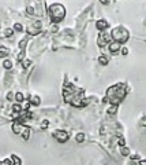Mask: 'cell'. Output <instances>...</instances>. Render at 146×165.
I'll use <instances>...</instances> for the list:
<instances>
[{"instance_id":"e575fe53","label":"cell","mask_w":146,"mask_h":165,"mask_svg":"<svg viewBox=\"0 0 146 165\" xmlns=\"http://www.w3.org/2000/svg\"><path fill=\"white\" fill-rule=\"evenodd\" d=\"M139 165H146V160H141V161H139Z\"/></svg>"},{"instance_id":"ba28073f","label":"cell","mask_w":146,"mask_h":165,"mask_svg":"<svg viewBox=\"0 0 146 165\" xmlns=\"http://www.w3.org/2000/svg\"><path fill=\"white\" fill-rule=\"evenodd\" d=\"M26 128H28V127H25L23 122H22V120L15 121V122L12 124V132L16 133V135H18V133H19V135H22V133H23V131Z\"/></svg>"},{"instance_id":"d4e9b609","label":"cell","mask_w":146,"mask_h":165,"mask_svg":"<svg viewBox=\"0 0 146 165\" xmlns=\"http://www.w3.org/2000/svg\"><path fill=\"white\" fill-rule=\"evenodd\" d=\"M14 29H15L16 32H22V30H23V26H22L21 24H15L14 25Z\"/></svg>"},{"instance_id":"3957f363","label":"cell","mask_w":146,"mask_h":165,"mask_svg":"<svg viewBox=\"0 0 146 165\" xmlns=\"http://www.w3.org/2000/svg\"><path fill=\"white\" fill-rule=\"evenodd\" d=\"M48 15H49L51 22L57 24V22L64 19V17H66V8H64L63 4L53 3L51 6H48Z\"/></svg>"},{"instance_id":"9c48e42d","label":"cell","mask_w":146,"mask_h":165,"mask_svg":"<svg viewBox=\"0 0 146 165\" xmlns=\"http://www.w3.org/2000/svg\"><path fill=\"white\" fill-rule=\"evenodd\" d=\"M108 48H109L111 54H116V53H119V50H122V47H120V43L112 40L109 43V45H108Z\"/></svg>"},{"instance_id":"44dd1931","label":"cell","mask_w":146,"mask_h":165,"mask_svg":"<svg viewBox=\"0 0 146 165\" xmlns=\"http://www.w3.org/2000/svg\"><path fill=\"white\" fill-rule=\"evenodd\" d=\"M12 110H14V113H21L22 112V106L21 105H14L12 106Z\"/></svg>"},{"instance_id":"4dcf8cb0","label":"cell","mask_w":146,"mask_h":165,"mask_svg":"<svg viewBox=\"0 0 146 165\" xmlns=\"http://www.w3.org/2000/svg\"><path fill=\"white\" fill-rule=\"evenodd\" d=\"M26 11H28V14H33V12H34V10H33V7L28 6V7H26Z\"/></svg>"},{"instance_id":"83f0119b","label":"cell","mask_w":146,"mask_h":165,"mask_svg":"<svg viewBox=\"0 0 146 165\" xmlns=\"http://www.w3.org/2000/svg\"><path fill=\"white\" fill-rule=\"evenodd\" d=\"M0 54H1V55H7L8 50L6 48V47H0Z\"/></svg>"},{"instance_id":"603a6c76","label":"cell","mask_w":146,"mask_h":165,"mask_svg":"<svg viewBox=\"0 0 146 165\" xmlns=\"http://www.w3.org/2000/svg\"><path fill=\"white\" fill-rule=\"evenodd\" d=\"M3 66H4L6 69H11V68H12L11 61H4V62H3Z\"/></svg>"},{"instance_id":"52a82bcc","label":"cell","mask_w":146,"mask_h":165,"mask_svg":"<svg viewBox=\"0 0 146 165\" xmlns=\"http://www.w3.org/2000/svg\"><path fill=\"white\" fill-rule=\"evenodd\" d=\"M53 138L60 143H64L68 141V133L63 129H56V131H53Z\"/></svg>"},{"instance_id":"f1b7e54d","label":"cell","mask_w":146,"mask_h":165,"mask_svg":"<svg viewBox=\"0 0 146 165\" xmlns=\"http://www.w3.org/2000/svg\"><path fill=\"white\" fill-rule=\"evenodd\" d=\"M124 143H126V142H124V138L119 136V146H120V147H123V146H124Z\"/></svg>"},{"instance_id":"9a60e30c","label":"cell","mask_w":146,"mask_h":165,"mask_svg":"<svg viewBox=\"0 0 146 165\" xmlns=\"http://www.w3.org/2000/svg\"><path fill=\"white\" fill-rule=\"evenodd\" d=\"M99 62H100V63H101V65H108V63H109V59H108L107 56L101 55V56H100V58H99Z\"/></svg>"},{"instance_id":"cb8c5ba5","label":"cell","mask_w":146,"mask_h":165,"mask_svg":"<svg viewBox=\"0 0 146 165\" xmlns=\"http://www.w3.org/2000/svg\"><path fill=\"white\" fill-rule=\"evenodd\" d=\"M16 58H18V62H22V61L25 59V51H21V53L18 54V56H16Z\"/></svg>"},{"instance_id":"4fadbf2b","label":"cell","mask_w":146,"mask_h":165,"mask_svg":"<svg viewBox=\"0 0 146 165\" xmlns=\"http://www.w3.org/2000/svg\"><path fill=\"white\" fill-rule=\"evenodd\" d=\"M30 133H32V131H30V128H26L23 131V133H22V138H23L25 141H29V138H30Z\"/></svg>"},{"instance_id":"5bb4252c","label":"cell","mask_w":146,"mask_h":165,"mask_svg":"<svg viewBox=\"0 0 146 165\" xmlns=\"http://www.w3.org/2000/svg\"><path fill=\"white\" fill-rule=\"evenodd\" d=\"M11 160H12V162H14V165H21L22 164V160H21L18 156H15V154L11 156Z\"/></svg>"},{"instance_id":"d6a6232c","label":"cell","mask_w":146,"mask_h":165,"mask_svg":"<svg viewBox=\"0 0 146 165\" xmlns=\"http://www.w3.org/2000/svg\"><path fill=\"white\" fill-rule=\"evenodd\" d=\"M7 99L10 101V99H12V92H8L7 94Z\"/></svg>"},{"instance_id":"8992f818","label":"cell","mask_w":146,"mask_h":165,"mask_svg":"<svg viewBox=\"0 0 146 165\" xmlns=\"http://www.w3.org/2000/svg\"><path fill=\"white\" fill-rule=\"evenodd\" d=\"M41 28H43L41 21H36V22H33V24L28 28V33L30 36H37V35L41 33Z\"/></svg>"},{"instance_id":"d6986e66","label":"cell","mask_w":146,"mask_h":165,"mask_svg":"<svg viewBox=\"0 0 146 165\" xmlns=\"http://www.w3.org/2000/svg\"><path fill=\"white\" fill-rule=\"evenodd\" d=\"M120 153H122V156H128L130 154V149L126 147V146H123L122 149H120Z\"/></svg>"},{"instance_id":"836d02e7","label":"cell","mask_w":146,"mask_h":165,"mask_svg":"<svg viewBox=\"0 0 146 165\" xmlns=\"http://www.w3.org/2000/svg\"><path fill=\"white\" fill-rule=\"evenodd\" d=\"M52 32H57V26H56V25L52 26Z\"/></svg>"},{"instance_id":"6da1fadb","label":"cell","mask_w":146,"mask_h":165,"mask_svg":"<svg viewBox=\"0 0 146 165\" xmlns=\"http://www.w3.org/2000/svg\"><path fill=\"white\" fill-rule=\"evenodd\" d=\"M62 92H63L64 102L67 105L75 106V107H82V106L87 105V99L85 98V89L75 87L70 81H67V83L63 84Z\"/></svg>"},{"instance_id":"484cf974","label":"cell","mask_w":146,"mask_h":165,"mask_svg":"<svg viewBox=\"0 0 146 165\" xmlns=\"http://www.w3.org/2000/svg\"><path fill=\"white\" fill-rule=\"evenodd\" d=\"M116 110H118V106H112V107H109V109H108V114H113Z\"/></svg>"},{"instance_id":"30bf717a","label":"cell","mask_w":146,"mask_h":165,"mask_svg":"<svg viewBox=\"0 0 146 165\" xmlns=\"http://www.w3.org/2000/svg\"><path fill=\"white\" fill-rule=\"evenodd\" d=\"M108 26H109V24H108L105 19H99L97 22H96V28L99 29L100 32H104V30H105Z\"/></svg>"},{"instance_id":"f546056e","label":"cell","mask_w":146,"mask_h":165,"mask_svg":"<svg viewBox=\"0 0 146 165\" xmlns=\"http://www.w3.org/2000/svg\"><path fill=\"white\" fill-rule=\"evenodd\" d=\"M131 158H133V160H134V161H141V158H139V156L138 154H133V156H131Z\"/></svg>"},{"instance_id":"7c38bea8","label":"cell","mask_w":146,"mask_h":165,"mask_svg":"<svg viewBox=\"0 0 146 165\" xmlns=\"http://www.w3.org/2000/svg\"><path fill=\"white\" fill-rule=\"evenodd\" d=\"M28 41H29L28 37H23V39H22V40L19 41V50H21V51H25L23 48H25V45L28 44Z\"/></svg>"},{"instance_id":"ffe728a7","label":"cell","mask_w":146,"mask_h":165,"mask_svg":"<svg viewBox=\"0 0 146 165\" xmlns=\"http://www.w3.org/2000/svg\"><path fill=\"white\" fill-rule=\"evenodd\" d=\"M30 65H32V61L30 59H23L22 61V66H23V69H28Z\"/></svg>"},{"instance_id":"1f68e13d","label":"cell","mask_w":146,"mask_h":165,"mask_svg":"<svg viewBox=\"0 0 146 165\" xmlns=\"http://www.w3.org/2000/svg\"><path fill=\"white\" fill-rule=\"evenodd\" d=\"M122 54H123V55H127V54H128V48H127V47H123V48H122Z\"/></svg>"},{"instance_id":"7a4b0ae2","label":"cell","mask_w":146,"mask_h":165,"mask_svg":"<svg viewBox=\"0 0 146 165\" xmlns=\"http://www.w3.org/2000/svg\"><path fill=\"white\" fill-rule=\"evenodd\" d=\"M127 95V85L123 83H118V84L112 85L107 89V97L103 99L104 103L109 102L112 106H119L122 103V101Z\"/></svg>"},{"instance_id":"4316f807","label":"cell","mask_w":146,"mask_h":165,"mask_svg":"<svg viewBox=\"0 0 146 165\" xmlns=\"http://www.w3.org/2000/svg\"><path fill=\"white\" fill-rule=\"evenodd\" d=\"M48 124H49V121H48V120H44L43 122H41V128H43V129H47L48 128Z\"/></svg>"},{"instance_id":"8fae6325","label":"cell","mask_w":146,"mask_h":165,"mask_svg":"<svg viewBox=\"0 0 146 165\" xmlns=\"http://www.w3.org/2000/svg\"><path fill=\"white\" fill-rule=\"evenodd\" d=\"M29 102H30V105H33V106H38L40 103H41V99H40L38 97H30V99H29Z\"/></svg>"},{"instance_id":"277c9868","label":"cell","mask_w":146,"mask_h":165,"mask_svg":"<svg viewBox=\"0 0 146 165\" xmlns=\"http://www.w3.org/2000/svg\"><path fill=\"white\" fill-rule=\"evenodd\" d=\"M111 37L113 39V41H118V43H126L130 39V33L127 30L126 28H123V26H118V28L112 29V32H111Z\"/></svg>"},{"instance_id":"2e32d148","label":"cell","mask_w":146,"mask_h":165,"mask_svg":"<svg viewBox=\"0 0 146 165\" xmlns=\"http://www.w3.org/2000/svg\"><path fill=\"white\" fill-rule=\"evenodd\" d=\"M75 139H77V142H78V143H82V142L85 141V133L79 132L78 135H77V138H75Z\"/></svg>"},{"instance_id":"ac0fdd59","label":"cell","mask_w":146,"mask_h":165,"mask_svg":"<svg viewBox=\"0 0 146 165\" xmlns=\"http://www.w3.org/2000/svg\"><path fill=\"white\" fill-rule=\"evenodd\" d=\"M15 99H16V101H18V102H19V103H21V102H23V101H25L23 94H22V92H18V94H15Z\"/></svg>"},{"instance_id":"7402d4cb","label":"cell","mask_w":146,"mask_h":165,"mask_svg":"<svg viewBox=\"0 0 146 165\" xmlns=\"http://www.w3.org/2000/svg\"><path fill=\"white\" fill-rule=\"evenodd\" d=\"M12 33H14V30H12V29H6V30H4V36H6V37H11Z\"/></svg>"},{"instance_id":"e0dca14e","label":"cell","mask_w":146,"mask_h":165,"mask_svg":"<svg viewBox=\"0 0 146 165\" xmlns=\"http://www.w3.org/2000/svg\"><path fill=\"white\" fill-rule=\"evenodd\" d=\"M0 165H14V162H12L11 157H10V158H6V160H3V161H0Z\"/></svg>"},{"instance_id":"5b68a950","label":"cell","mask_w":146,"mask_h":165,"mask_svg":"<svg viewBox=\"0 0 146 165\" xmlns=\"http://www.w3.org/2000/svg\"><path fill=\"white\" fill-rule=\"evenodd\" d=\"M112 41V37H111V33L108 32H101L100 33L99 39H97V44H99V47H105V45H109V43Z\"/></svg>"}]
</instances>
